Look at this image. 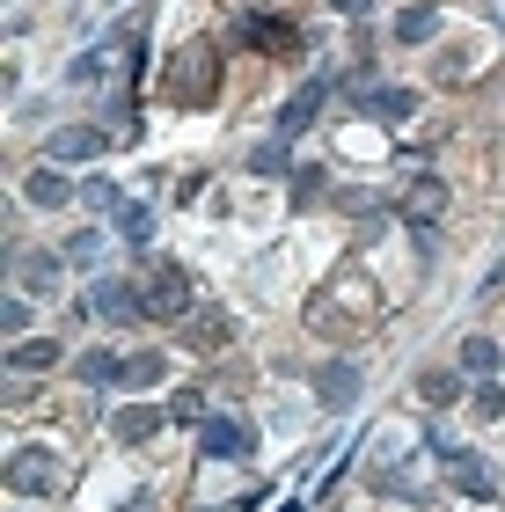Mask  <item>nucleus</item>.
<instances>
[{
  "instance_id": "obj_5",
  "label": "nucleus",
  "mask_w": 505,
  "mask_h": 512,
  "mask_svg": "<svg viewBox=\"0 0 505 512\" xmlns=\"http://www.w3.org/2000/svg\"><path fill=\"white\" fill-rule=\"evenodd\" d=\"M198 447L213 454V461H242L249 447H257V432H249L242 417H205V425H198Z\"/></svg>"
},
{
  "instance_id": "obj_21",
  "label": "nucleus",
  "mask_w": 505,
  "mask_h": 512,
  "mask_svg": "<svg viewBox=\"0 0 505 512\" xmlns=\"http://www.w3.org/2000/svg\"><path fill=\"white\" fill-rule=\"evenodd\" d=\"M118 235H125L132 249H140V242L154 235V213H147V205H125V213H118Z\"/></svg>"
},
{
  "instance_id": "obj_8",
  "label": "nucleus",
  "mask_w": 505,
  "mask_h": 512,
  "mask_svg": "<svg viewBox=\"0 0 505 512\" xmlns=\"http://www.w3.org/2000/svg\"><path fill=\"white\" fill-rule=\"evenodd\" d=\"M74 374L88 381V388H125V374H132V352H110V344H96Z\"/></svg>"
},
{
  "instance_id": "obj_25",
  "label": "nucleus",
  "mask_w": 505,
  "mask_h": 512,
  "mask_svg": "<svg viewBox=\"0 0 505 512\" xmlns=\"http://www.w3.org/2000/svg\"><path fill=\"white\" fill-rule=\"evenodd\" d=\"M249 37H257L264 52H286V44H293V30H286V22H257V30H249Z\"/></svg>"
},
{
  "instance_id": "obj_10",
  "label": "nucleus",
  "mask_w": 505,
  "mask_h": 512,
  "mask_svg": "<svg viewBox=\"0 0 505 512\" xmlns=\"http://www.w3.org/2000/svg\"><path fill=\"white\" fill-rule=\"evenodd\" d=\"M205 66H213L205 44H191V52L176 59V96H183V103H205V96H213V74H205Z\"/></svg>"
},
{
  "instance_id": "obj_4",
  "label": "nucleus",
  "mask_w": 505,
  "mask_h": 512,
  "mask_svg": "<svg viewBox=\"0 0 505 512\" xmlns=\"http://www.w3.org/2000/svg\"><path fill=\"white\" fill-rule=\"evenodd\" d=\"M191 315V278L183 271H154L147 278V322H183Z\"/></svg>"
},
{
  "instance_id": "obj_16",
  "label": "nucleus",
  "mask_w": 505,
  "mask_h": 512,
  "mask_svg": "<svg viewBox=\"0 0 505 512\" xmlns=\"http://www.w3.org/2000/svg\"><path fill=\"white\" fill-rule=\"evenodd\" d=\"M315 395H323L330 410H344L359 395V366H323V374H315Z\"/></svg>"
},
{
  "instance_id": "obj_3",
  "label": "nucleus",
  "mask_w": 505,
  "mask_h": 512,
  "mask_svg": "<svg viewBox=\"0 0 505 512\" xmlns=\"http://www.w3.org/2000/svg\"><path fill=\"white\" fill-rule=\"evenodd\" d=\"M396 213H403L410 235H432V227H440V213H447V183H440V176H418V183L403 191Z\"/></svg>"
},
{
  "instance_id": "obj_17",
  "label": "nucleus",
  "mask_w": 505,
  "mask_h": 512,
  "mask_svg": "<svg viewBox=\"0 0 505 512\" xmlns=\"http://www.w3.org/2000/svg\"><path fill=\"white\" fill-rule=\"evenodd\" d=\"M440 37V8H403L396 15V44H432Z\"/></svg>"
},
{
  "instance_id": "obj_24",
  "label": "nucleus",
  "mask_w": 505,
  "mask_h": 512,
  "mask_svg": "<svg viewBox=\"0 0 505 512\" xmlns=\"http://www.w3.org/2000/svg\"><path fill=\"white\" fill-rule=\"evenodd\" d=\"M96 256H103V235H74V242H66V264H96Z\"/></svg>"
},
{
  "instance_id": "obj_12",
  "label": "nucleus",
  "mask_w": 505,
  "mask_h": 512,
  "mask_svg": "<svg viewBox=\"0 0 505 512\" xmlns=\"http://www.w3.org/2000/svg\"><path fill=\"white\" fill-rule=\"evenodd\" d=\"M447 469H454V483H462L469 498H498V476H491V461H484V454H454Z\"/></svg>"
},
{
  "instance_id": "obj_1",
  "label": "nucleus",
  "mask_w": 505,
  "mask_h": 512,
  "mask_svg": "<svg viewBox=\"0 0 505 512\" xmlns=\"http://www.w3.org/2000/svg\"><path fill=\"white\" fill-rule=\"evenodd\" d=\"M81 308L96 315V322H110V330H125V322H147V293H132L125 278H96Z\"/></svg>"
},
{
  "instance_id": "obj_20",
  "label": "nucleus",
  "mask_w": 505,
  "mask_h": 512,
  "mask_svg": "<svg viewBox=\"0 0 505 512\" xmlns=\"http://www.w3.org/2000/svg\"><path fill=\"white\" fill-rule=\"evenodd\" d=\"M81 198L96 205V213H125V198H118V183H110V176H88V183H81Z\"/></svg>"
},
{
  "instance_id": "obj_6",
  "label": "nucleus",
  "mask_w": 505,
  "mask_h": 512,
  "mask_svg": "<svg viewBox=\"0 0 505 512\" xmlns=\"http://www.w3.org/2000/svg\"><path fill=\"white\" fill-rule=\"evenodd\" d=\"M8 483L22 498H37V491H59V461L52 454H37V447H22L15 461H8Z\"/></svg>"
},
{
  "instance_id": "obj_18",
  "label": "nucleus",
  "mask_w": 505,
  "mask_h": 512,
  "mask_svg": "<svg viewBox=\"0 0 505 512\" xmlns=\"http://www.w3.org/2000/svg\"><path fill=\"white\" fill-rule=\"evenodd\" d=\"M454 359H462V374H476V381L498 374V344L491 337H462V352H454Z\"/></svg>"
},
{
  "instance_id": "obj_23",
  "label": "nucleus",
  "mask_w": 505,
  "mask_h": 512,
  "mask_svg": "<svg viewBox=\"0 0 505 512\" xmlns=\"http://www.w3.org/2000/svg\"><path fill=\"white\" fill-rule=\"evenodd\" d=\"M162 352H132V374H125V388H154V381H162Z\"/></svg>"
},
{
  "instance_id": "obj_28",
  "label": "nucleus",
  "mask_w": 505,
  "mask_h": 512,
  "mask_svg": "<svg viewBox=\"0 0 505 512\" xmlns=\"http://www.w3.org/2000/svg\"><path fill=\"white\" fill-rule=\"evenodd\" d=\"M8 330H15V344H22V330H30V293L8 300Z\"/></svg>"
},
{
  "instance_id": "obj_9",
  "label": "nucleus",
  "mask_w": 505,
  "mask_h": 512,
  "mask_svg": "<svg viewBox=\"0 0 505 512\" xmlns=\"http://www.w3.org/2000/svg\"><path fill=\"white\" fill-rule=\"evenodd\" d=\"M22 198H30V205H44V213H52V205H66V198H74V183L59 176V161H37V169L22 176Z\"/></svg>"
},
{
  "instance_id": "obj_2",
  "label": "nucleus",
  "mask_w": 505,
  "mask_h": 512,
  "mask_svg": "<svg viewBox=\"0 0 505 512\" xmlns=\"http://www.w3.org/2000/svg\"><path fill=\"white\" fill-rule=\"evenodd\" d=\"M323 103H330V74H315V81H301V88H293V96H286V110H279V147H286V139H301L315 118H323Z\"/></svg>"
},
{
  "instance_id": "obj_14",
  "label": "nucleus",
  "mask_w": 505,
  "mask_h": 512,
  "mask_svg": "<svg viewBox=\"0 0 505 512\" xmlns=\"http://www.w3.org/2000/svg\"><path fill=\"white\" fill-rule=\"evenodd\" d=\"M96 147H103V139L88 132V125H59V132H52V147H44V161H88Z\"/></svg>"
},
{
  "instance_id": "obj_27",
  "label": "nucleus",
  "mask_w": 505,
  "mask_h": 512,
  "mask_svg": "<svg viewBox=\"0 0 505 512\" xmlns=\"http://www.w3.org/2000/svg\"><path fill=\"white\" fill-rule=\"evenodd\" d=\"M476 417H505V388H498V381L476 388Z\"/></svg>"
},
{
  "instance_id": "obj_15",
  "label": "nucleus",
  "mask_w": 505,
  "mask_h": 512,
  "mask_svg": "<svg viewBox=\"0 0 505 512\" xmlns=\"http://www.w3.org/2000/svg\"><path fill=\"white\" fill-rule=\"evenodd\" d=\"M59 359H66V352H59L52 337H22L15 352H8V366H15V374H44V366H59Z\"/></svg>"
},
{
  "instance_id": "obj_26",
  "label": "nucleus",
  "mask_w": 505,
  "mask_h": 512,
  "mask_svg": "<svg viewBox=\"0 0 505 512\" xmlns=\"http://www.w3.org/2000/svg\"><path fill=\"white\" fill-rule=\"evenodd\" d=\"M191 337H198V344H227V315H198Z\"/></svg>"
},
{
  "instance_id": "obj_7",
  "label": "nucleus",
  "mask_w": 505,
  "mask_h": 512,
  "mask_svg": "<svg viewBox=\"0 0 505 512\" xmlns=\"http://www.w3.org/2000/svg\"><path fill=\"white\" fill-rule=\"evenodd\" d=\"M359 110H366V118H381V125H410V118H418V96H410V88H359Z\"/></svg>"
},
{
  "instance_id": "obj_19",
  "label": "nucleus",
  "mask_w": 505,
  "mask_h": 512,
  "mask_svg": "<svg viewBox=\"0 0 505 512\" xmlns=\"http://www.w3.org/2000/svg\"><path fill=\"white\" fill-rule=\"evenodd\" d=\"M418 395L440 410V403H454V395H462V374H447V366H425V374H418Z\"/></svg>"
},
{
  "instance_id": "obj_13",
  "label": "nucleus",
  "mask_w": 505,
  "mask_h": 512,
  "mask_svg": "<svg viewBox=\"0 0 505 512\" xmlns=\"http://www.w3.org/2000/svg\"><path fill=\"white\" fill-rule=\"evenodd\" d=\"M169 425V417L162 410H154V403H132V410H118V425H110V432H118L125 439V447H140V439H154V432H162Z\"/></svg>"
},
{
  "instance_id": "obj_22",
  "label": "nucleus",
  "mask_w": 505,
  "mask_h": 512,
  "mask_svg": "<svg viewBox=\"0 0 505 512\" xmlns=\"http://www.w3.org/2000/svg\"><path fill=\"white\" fill-rule=\"evenodd\" d=\"M169 417H176V425H205V395L198 388H176L169 395Z\"/></svg>"
},
{
  "instance_id": "obj_11",
  "label": "nucleus",
  "mask_w": 505,
  "mask_h": 512,
  "mask_svg": "<svg viewBox=\"0 0 505 512\" xmlns=\"http://www.w3.org/2000/svg\"><path fill=\"white\" fill-rule=\"evenodd\" d=\"M15 286L52 300V293H59V256H15Z\"/></svg>"
},
{
  "instance_id": "obj_29",
  "label": "nucleus",
  "mask_w": 505,
  "mask_h": 512,
  "mask_svg": "<svg viewBox=\"0 0 505 512\" xmlns=\"http://www.w3.org/2000/svg\"><path fill=\"white\" fill-rule=\"evenodd\" d=\"M366 8H374V0H337V15H366Z\"/></svg>"
}]
</instances>
